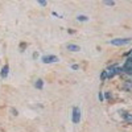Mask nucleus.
Here are the masks:
<instances>
[{
  "label": "nucleus",
  "instance_id": "nucleus-13",
  "mask_svg": "<svg viewBox=\"0 0 132 132\" xmlns=\"http://www.w3.org/2000/svg\"><path fill=\"white\" fill-rule=\"evenodd\" d=\"M106 4H107V5H114L115 1H106Z\"/></svg>",
  "mask_w": 132,
  "mask_h": 132
},
{
  "label": "nucleus",
  "instance_id": "nucleus-15",
  "mask_svg": "<svg viewBox=\"0 0 132 132\" xmlns=\"http://www.w3.org/2000/svg\"><path fill=\"white\" fill-rule=\"evenodd\" d=\"M98 98H99V100H103V95L99 92V95H98Z\"/></svg>",
  "mask_w": 132,
  "mask_h": 132
},
{
  "label": "nucleus",
  "instance_id": "nucleus-11",
  "mask_svg": "<svg viewBox=\"0 0 132 132\" xmlns=\"http://www.w3.org/2000/svg\"><path fill=\"white\" fill-rule=\"evenodd\" d=\"M100 78H102L103 81H104V79L107 78V70H106V71H102V75H100Z\"/></svg>",
  "mask_w": 132,
  "mask_h": 132
},
{
  "label": "nucleus",
  "instance_id": "nucleus-1",
  "mask_svg": "<svg viewBox=\"0 0 132 132\" xmlns=\"http://www.w3.org/2000/svg\"><path fill=\"white\" fill-rule=\"evenodd\" d=\"M129 42H131V38H114L110 41V44H112V45H115V46H123Z\"/></svg>",
  "mask_w": 132,
  "mask_h": 132
},
{
  "label": "nucleus",
  "instance_id": "nucleus-3",
  "mask_svg": "<svg viewBox=\"0 0 132 132\" xmlns=\"http://www.w3.org/2000/svg\"><path fill=\"white\" fill-rule=\"evenodd\" d=\"M42 62H44V63L58 62V57H56V56H44V57H42Z\"/></svg>",
  "mask_w": 132,
  "mask_h": 132
},
{
  "label": "nucleus",
  "instance_id": "nucleus-12",
  "mask_svg": "<svg viewBox=\"0 0 132 132\" xmlns=\"http://www.w3.org/2000/svg\"><path fill=\"white\" fill-rule=\"evenodd\" d=\"M38 4H40V5H42V7H45L46 5V1H44V0H40Z\"/></svg>",
  "mask_w": 132,
  "mask_h": 132
},
{
  "label": "nucleus",
  "instance_id": "nucleus-2",
  "mask_svg": "<svg viewBox=\"0 0 132 132\" xmlns=\"http://www.w3.org/2000/svg\"><path fill=\"white\" fill-rule=\"evenodd\" d=\"M79 120H81V110L78 107H74L73 108V123L74 124H78Z\"/></svg>",
  "mask_w": 132,
  "mask_h": 132
},
{
  "label": "nucleus",
  "instance_id": "nucleus-14",
  "mask_svg": "<svg viewBox=\"0 0 132 132\" xmlns=\"http://www.w3.org/2000/svg\"><path fill=\"white\" fill-rule=\"evenodd\" d=\"M106 98L110 99V98H111V94H110V92H106Z\"/></svg>",
  "mask_w": 132,
  "mask_h": 132
},
{
  "label": "nucleus",
  "instance_id": "nucleus-9",
  "mask_svg": "<svg viewBox=\"0 0 132 132\" xmlns=\"http://www.w3.org/2000/svg\"><path fill=\"white\" fill-rule=\"evenodd\" d=\"M124 89L125 90H131L132 89V82L131 81H127V82L124 83Z\"/></svg>",
  "mask_w": 132,
  "mask_h": 132
},
{
  "label": "nucleus",
  "instance_id": "nucleus-16",
  "mask_svg": "<svg viewBox=\"0 0 132 132\" xmlns=\"http://www.w3.org/2000/svg\"><path fill=\"white\" fill-rule=\"evenodd\" d=\"M71 69H74V70H77V69H78V65H73V66H71Z\"/></svg>",
  "mask_w": 132,
  "mask_h": 132
},
{
  "label": "nucleus",
  "instance_id": "nucleus-4",
  "mask_svg": "<svg viewBox=\"0 0 132 132\" xmlns=\"http://www.w3.org/2000/svg\"><path fill=\"white\" fill-rule=\"evenodd\" d=\"M67 49L71 50V52H79L81 48H79L78 45H74V44H69V45H67Z\"/></svg>",
  "mask_w": 132,
  "mask_h": 132
},
{
  "label": "nucleus",
  "instance_id": "nucleus-8",
  "mask_svg": "<svg viewBox=\"0 0 132 132\" xmlns=\"http://www.w3.org/2000/svg\"><path fill=\"white\" fill-rule=\"evenodd\" d=\"M34 86H36L37 89H42V86H44V81H42V79H37L36 83H34Z\"/></svg>",
  "mask_w": 132,
  "mask_h": 132
},
{
  "label": "nucleus",
  "instance_id": "nucleus-7",
  "mask_svg": "<svg viewBox=\"0 0 132 132\" xmlns=\"http://www.w3.org/2000/svg\"><path fill=\"white\" fill-rule=\"evenodd\" d=\"M124 120L128 124H132V115L131 114H124Z\"/></svg>",
  "mask_w": 132,
  "mask_h": 132
},
{
  "label": "nucleus",
  "instance_id": "nucleus-5",
  "mask_svg": "<svg viewBox=\"0 0 132 132\" xmlns=\"http://www.w3.org/2000/svg\"><path fill=\"white\" fill-rule=\"evenodd\" d=\"M8 73H9V66L5 65L3 67V70H1V78H5V77L8 75Z\"/></svg>",
  "mask_w": 132,
  "mask_h": 132
},
{
  "label": "nucleus",
  "instance_id": "nucleus-10",
  "mask_svg": "<svg viewBox=\"0 0 132 132\" xmlns=\"http://www.w3.org/2000/svg\"><path fill=\"white\" fill-rule=\"evenodd\" d=\"M77 20H78V21H86V20H87V16H85V15H79V16L77 17Z\"/></svg>",
  "mask_w": 132,
  "mask_h": 132
},
{
  "label": "nucleus",
  "instance_id": "nucleus-6",
  "mask_svg": "<svg viewBox=\"0 0 132 132\" xmlns=\"http://www.w3.org/2000/svg\"><path fill=\"white\" fill-rule=\"evenodd\" d=\"M115 75V67H110L107 70V78H111V77Z\"/></svg>",
  "mask_w": 132,
  "mask_h": 132
}]
</instances>
